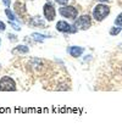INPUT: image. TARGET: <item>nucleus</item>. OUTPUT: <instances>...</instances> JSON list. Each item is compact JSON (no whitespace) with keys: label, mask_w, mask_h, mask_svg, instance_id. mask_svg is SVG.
<instances>
[{"label":"nucleus","mask_w":122,"mask_h":128,"mask_svg":"<svg viewBox=\"0 0 122 128\" xmlns=\"http://www.w3.org/2000/svg\"><path fill=\"white\" fill-rule=\"evenodd\" d=\"M83 48L81 46H70L68 49H67V52L71 55L72 58H80L82 54H83Z\"/></svg>","instance_id":"0eeeda50"},{"label":"nucleus","mask_w":122,"mask_h":128,"mask_svg":"<svg viewBox=\"0 0 122 128\" xmlns=\"http://www.w3.org/2000/svg\"><path fill=\"white\" fill-rule=\"evenodd\" d=\"M109 14H110V8L104 4H98L93 10V16L96 21H102Z\"/></svg>","instance_id":"f257e3e1"},{"label":"nucleus","mask_w":122,"mask_h":128,"mask_svg":"<svg viewBox=\"0 0 122 128\" xmlns=\"http://www.w3.org/2000/svg\"><path fill=\"white\" fill-rule=\"evenodd\" d=\"M61 16H64L65 18H70V20H76L77 15H78V11L77 9H74L73 6H62L59 10Z\"/></svg>","instance_id":"7ed1b4c3"},{"label":"nucleus","mask_w":122,"mask_h":128,"mask_svg":"<svg viewBox=\"0 0 122 128\" xmlns=\"http://www.w3.org/2000/svg\"><path fill=\"white\" fill-rule=\"evenodd\" d=\"M99 1H102V2H104V1H109V0H99Z\"/></svg>","instance_id":"6ab92c4d"},{"label":"nucleus","mask_w":122,"mask_h":128,"mask_svg":"<svg viewBox=\"0 0 122 128\" xmlns=\"http://www.w3.org/2000/svg\"><path fill=\"white\" fill-rule=\"evenodd\" d=\"M58 4H60V5H65V4H67L68 2V0H55Z\"/></svg>","instance_id":"dca6fc26"},{"label":"nucleus","mask_w":122,"mask_h":128,"mask_svg":"<svg viewBox=\"0 0 122 128\" xmlns=\"http://www.w3.org/2000/svg\"><path fill=\"white\" fill-rule=\"evenodd\" d=\"M92 22H90V17H89V15H83V16H81L78 20H76V22H74V27L77 28V30H88L89 27H90Z\"/></svg>","instance_id":"20e7f679"},{"label":"nucleus","mask_w":122,"mask_h":128,"mask_svg":"<svg viewBox=\"0 0 122 128\" xmlns=\"http://www.w3.org/2000/svg\"><path fill=\"white\" fill-rule=\"evenodd\" d=\"M43 11H44V16H45V18H46L48 21H52L54 18H55V16H56V11H55V9H54V6H52L51 4H49V2H46V4L44 5Z\"/></svg>","instance_id":"423d86ee"},{"label":"nucleus","mask_w":122,"mask_h":128,"mask_svg":"<svg viewBox=\"0 0 122 128\" xmlns=\"http://www.w3.org/2000/svg\"><path fill=\"white\" fill-rule=\"evenodd\" d=\"M0 70H1V65H0Z\"/></svg>","instance_id":"aec40b11"},{"label":"nucleus","mask_w":122,"mask_h":128,"mask_svg":"<svg viewBox=\"0 0 122 128\" xmlns=\"http://www.w3.org/2000/svg\"><path fill=\"white\" fill-rule=\"evenodd\" d=\"M5 28H6V27H5V23L0 21V30H5Z\"/></svg>","instance_id":"f3484780"},{"label":"nucleus","mask_w":122,"mask_h":128,"mask_svg":"<svg viewBox=\"0 0 122 128\" xmlns=\"http://www.w3.org/2000/svg\"><path fill=\"white\" fill-rule=\"evenodd\" d=\"M115 23H116V26H122V12L117 16V18L115 20Z\"/></svg>","instance_id":"ddd939ff"},{"label":"nucleus","mask_w":122,"mask_h":128,"mask_svg":"<svg viewBox=\"0 0 122 128\" xmlns=\"http://www.w3.org/2000/svg\"><path fill=\"white\" fill-rule=\"evenodd\" d=\"M5 14H6V16L9 17V21H16V17H15V15L12 14V11H10V9H6L5 10Z\"/></svg>","instance_id":"1a4fd4ad"},{"label":"nucleus","mask_w":122,"mask_h":128,"mask_svg":"<svg viewBox=\"0 0 122 128\" xmlns=\"http://www.w3.org/2000/svg\"><path fill=\"white\" fill-rule=\"evenodd\" d=\"M28 51H30V48L26 46V45H18L12 50L14 54H27Z\"/></svg>","instance_id":"6e6552de"},{"label":"nucleus","mask_w":122,"mask_h":128,"mask_svg":"<svg viewBox=\"0 0 122 128\" xmlns=\"http://www.w3.org/2000/svg\"><path fill=\"white\" fill-rule=\"evenodd\" d=\"M0 90L1 92H15L16 90V83L14 79L5 76L0 79Z\"/></svg>","instance_id":"f03ea898"},{"label":"nucleus","mask_w":122,"mask_h":128,"mask_svg":"<svg viewBox=\"0 0 122 128\" xmlns=\"http://www.w3.org/2000/svg\"><path fill=\"white\" fill-rule=\"evenodd\" d=\"M32 24H37V26L40 24V26H44L45 23L40 20V17H36V18H33V21H32Z\"/></svg>","instance_id":"9b49d317"},{"label":"nucleus","mask_w":122,"mask_h":128,"mask_svg":"<svg viewBox=\"0 0 122 128\" xmlns=\"http://www.w3.org/2000/svg\"><path fill=\"white\" fill-rule=\"evenodd\" d=\"M0 43H1V39H0Z\"/></svg>","instance_id":"412c9836"},{"label":"nucleus","mask_w":122,"mask_h":128,"mask_svg":"<svg viewBox=\"0 0 122 128\" xmlns=\"http://www.w3.org/2000/svg\"><path fill=\"white\" fill-rule=\"evenodd\" d=\"M2 2H4V4H5V6H8V8L10 6V4H11L10 0H2Z\"/></svg>","instance_id":"a211bd4d"},{"label":"nucleus","mask_w":122,"mask_h":128,"mask_svg":"<svg viewBox=\"0 0 122 128\" xmlns=\"http://www.w3.org/2000/svg\"><path fill=\"white\" fill-rule=\"evenodd\" d=\"M8 37H9V40H11V42H16V40H17L16 36H14V34H9Z\"/></svg>","instance_id":"2eb2a0df"},{"label":"nucleus","mask_w":122,"mask_h":128,"mask_svg":"<svg viewBox=\"0 0 122 128\" xmlns=\"http://www.w3.org/2000/svg\"><path fill=\"white\" fill-rule=\"evenodd\" d=\"M10 24H11V27H12V28H14L15 30H21L20 26H18V24H16L14 21H10Z\"/></svg>","instance_id":"4468645a"},{"label":"nucleus","mask_w":122,"mask_h":128,"mask_svg":"<svg viewBox=\"0 0 122 128\" xmlns=\"http://www.w3.org/2000/svg\"><path fill=\"white\" fill-rule=\"evenodd\" d=\"M32 37H33L36 40H40V42L46 38V36H43V34H39V33H33V34H32Z\"/></svg>","instance_id":"9d476101"},{"label":"nucleus","mask_w":122,"mask_h":128,"mask_svg":"<svg viewBox=\"0 0 122 128\" xmlns=\"http://www.w3.org/2000/svg\"><path fill=\"white\" fill-rule=\"evenodd\" d=\"M56 30L59 32H62V33H74L77 30V28L74 26L68 24L66 21H59L56 23Z\"/></svg>","instance_id":"39448f33"},{"label":"nucleus","mask_w":122,"mask_h":128,"mask_svg":"<svg viewBox=\"0 0 122 128\" xmlns=\"http://www.w3.org/2000/svg\"><path fill=\"white\" fill-rule=\"evenodd\" d=\"M120 32H121V28H120V27H114V28L110 30V34H111V36H116V34H118Z\"/></svg>","instance_id":"f8f14e48"}]
</instances>
